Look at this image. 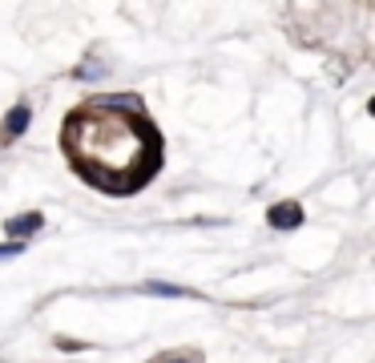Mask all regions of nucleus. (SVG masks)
<instances>
[{"label":"nucleus","mask_w":375,"mask_h":363,"mask_svg":"<svg viewBox=\"0 0 375 363\" xmlns=\"http://www.w3.org/2000/svg\"><path fill=\"white\" fill-rule=\"evenodd\" d=\"M367 109H371V113H375V97H371V105H367Z\"/></svg>","instance_id":"obj_7"},{"label":"nucleus","mask_w":375,"mask_h":363,"mask_svg":"<svg viewBox=\"0 0 375 363\" xmlns=\"http://www.w3.org/2000/svg\"><path fill=\"white\" fill-rule=\"evenodd\" d=\"M65 150L77 174H85L101 190H138L162 166L158 134L138 113H109L105 101L77 109L65 126Z\"/></svg>","instance_id":"obj_1"},{"label":"nucleus","mask_w":375,"mask_h":363,"mask_svg":"<svg viewBox=\"0 0 375 363\" xmlns=\"http://www.w3.org/2000/svg\"><path fill=\"white\" fill-rule=\"evenodd\" d=\"M146 291H153V295H182V299H190L186 287H170V283H150Z\"/></svg>","instance_id":"obj_5"},{"label":"nucleus","mask_w":375,"mask_h":363,"mask_svg":"<svg viewBox=\"0 0 375 363\" xmlns=\"http://www.w3.org/2000/svg\"><path fill=\"white\" fill-rule=\"evenodd\" d=\"M40 226H45V218H40V214H25V218H9V234L25 242L28 234H37Z\"/></svg>","instance_id":"obj_3"},{"label":"nucleus","mask_w":375,"mask_h":363,"mask_svg":"<svg viewBox=\"0 0 375 363\" xmlns=\"http://www.w3.org/2000/svg\"><path fill=\"white\" fill-rule=\"evenodd\" d=\"M266 218H271L275 230H295V226L303 222V206H299V202H275Z\"/></svg>","instance_id":"obj_2"},{"label":"nucleus","mask_w":375,"mask_h":363,"mask_svg":"<svg viewBox=\"0 0 375 363\" xmlns=\"http://www.w3.org/2000/svg\"><path fill=\"white\" fill-rule=\"evenodd\" d=\"M25 254V242H0V259H16Z\"/></svg>","instance_id":"obj_6"},{"label":"nucleus","mask_w":375,"mask_h":363,"mask_svg":"<svg viewBox=\"0 0 375 363\" xmlns=\"http://www.w3.org/2000/svg\"><path fill=\"white\" fill-rule=\"evenodd\" d=\"M25 129H28V109L21 105V109L9 113V134H25Z\"/></svg>","instance_id":"obj_4"}]
</instances>
